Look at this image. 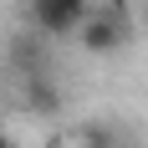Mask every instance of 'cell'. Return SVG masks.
<instances>
[{"instance_id": "cell-3", "label": "cell", "mask_w": 148, "mask_h": 148, "mask_svg": "<svg viewBox=\"0 0 148 148\" xmlns=\"http://www.w3.org/2000/svg\"><path fill=\"white\" fill-rule=\"evenodd\" d=\"M26 107H31V112H56V107H61V87L46 72L41 77H26Z\"/></svg>"}, {"instance_id": "cell-5", "label": "cell", "mask_w": 148, "mask_h": 148, "mask_svg": "<svg viewBox=\"0 0 148 148\" xmlns=\"http://www.w3.org/2000/svg\"><path fill=\"white\" fill-rule=\"evenodd\" d=\"M82 148H118V138L107 133V128H87L82 133Z\"/></svg>"}, {"instance_id": "cell-2", "label": "cell", "mask_w": 148, "mask_h": 148, "mask_svg": "<svg viewBox=\"0 0 148 148\" xmlns=\"http://www.w3.org/2000/svg\"><path fill=\"white\" fill-rule=\"evenodd\" d=\"M92 15V0H31V26L41 36H77Z\"/></svg>"}, {"instance_id": "cell-8", "label": "cell", "mask_w": 148, "mask_h": 148, "mask_svg": "<svg viewBox=\"0 0 148 148\" xmlns=\"http://www.w3.org/2000/svg\"><path fill=\"white\" fill-rule=\"evenodd\" d=\"M118 148H123V143H118Z\"/></svg>"}, {"instance_id": "cell-1", "label": "cell", "mask_w": 148, "mask_h": 148, "mask_svg": "<svg viewBox=\"0 0 148 148\" xmlns=\"http://www.w3.org/2000/svg\"><path fill=\"white\" fill-rule=\"evenodd\" d=\"M82 46H87L92 56H112V51H123L128 46V15H123V0L118 5H97V10L82 21Z\"/></svg>"}, {"instance_id": "cell-4", "label": "cell", "mask_w": 148, "mask_h": 148, "mask_svg": "<svg viewBox=\"0 0 148 148\" xmlns=\"http://www.w3.org/2000/svg\"><path fill=\"white\" fill-rule=\"evenodd\" d=\"M10 61H15L26 77H41V72H46V51H41V41H31V36L10 41Z\"/></svg>"}, {"instance_id": "cell-7", "label": "cell", "mask_w": 148, "mask_h": 148, "mask_svg": "<svg viewBox=\"0 0 148 148\" xmlns=\"http://www.w3.org/2000/svg\"><path fill=\"white\" fill-rule=\"evenodd\" d=\"M97 5H118V0H92V10H97Z\"/></svg>"}, {"instance_id": "cell-6", "label": "cell", "mask_w": 148, "mask_h": 148, "mask_svg": "<svg viewBox=\"0 0 148 148\" xmlns=\"http://www.w3.org/2000/svg\"><path fill=\"white\" fill-rule=\"evenodd\" d=\"M0 148H15V143H10V133H5V128H0Z\"/></svg>"}]
</instances>
